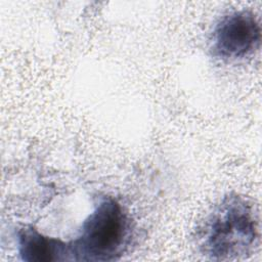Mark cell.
Masks as SVG:
<instances>
[{
    "instance_id": "cell-4",
    "label": "cell",
    "mask_w": 262,
    "mask_h": 262,
    "mask_svg": "<svg viewBox=\"0 0 262 262\" xmlns=\"http://www.w3.org/2000/svg\"><path fill=\"white\" fill-rule=\"evenodd\" d=\"M17 253L27 262L73 261L70 242L47 236L32 226L17 232Z\"/></svg>"
},
{
    "instance_id": "cell-1",
    "label": "cell",
    "mask_w": 262,
    "mask_h": 262,
    "mask_svg": "<svg viewBox=\"0 0 262 262\" xmlns=\"http://www.w3.org/2000/svg\"><path fill=\"white\" fill-rule=\"evenodd\" d=\"M258 238L255 209L237 194L224 196L208 215L199 232L202 253L216 261L247 257L257 246Z\"/></svg>"
},
{
    "instance_id": "cell-2",
    "label": "cell",
    "mask_w": 262,
    "mask_h": 262,
    "mask_svg": "<svg viewBox=\"0 0 262 262\" xmlns=\"http://www.w3.org/2000/svg\"><path fill=\"white\" fill-rule=\"evenodd\" d=\"M130 221L122 205L104 198L84 220L78 236L70 242L73 261H113L130 239Z\"/></svg>"
},
{
    "instance_id": "cell-3",
    "label": "cell",
    "mask_w": 262,
    "mask_h": 262,
    "mask_svg": "<svg viewBox=\"0 0 262 262\" xmlns=\"http://www.w3.org/2000/svg\"><path fill=\"white\" fill-rule=\"evenodd\" d=\"M261 40L260 25L248 10H234L223 15L216 24L211 38L214 57L231 62L250 56Z\"/></svg>"
}]
</instances>
